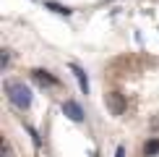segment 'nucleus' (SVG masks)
Masks as SVG:
<instances>
[{
	"label": "nucleus",
	"instance_id": "1",
	"mask_svg": "<svg viewBox=\"0 0 159 157\" xmlns=\"http://www.w3.org/2000/svg\"><path fill=\"white\" fill-rule=\"evenodd\" d=\"M5 94H8V100L16 105L18 110H29L31 107V100H34V97H31V89L26 87L24 81H5Z\"/></svg>",
	"mask_w": 159,
	"mask_h": 157
},
{
	"label": "nucleus",
	"instance_id": "2",
	"mask_svg": "<svg viewBox=\"0 0 159 157\" xmlns=\"http://www.w3.org/2000/svg\"><path fill=\"white\" fill-rule=\"evenodd\" d=\"M104 105H107V110L112 115H123L125 113V97L120 92H110V94L104 97Z\"/></svg>",
	"mask_w": 159,
	"mask_h": 157
},
{
	"label": "nucleus",
	"instance_id": "3",
	"mask_svg": "<svg viewBox=\"0 0 159 157\" xmlns=\"http://www.w3.org/2000/svg\"><path fill=\"white\" fill-rule=\"evenodd\" d=\"M31 78H34L39 87H60V78L52 76L50 71H44V68H34L31 71Z\"/></svg>",
	"mask_w": 159,
	"mask_h": 157
},
{
	"label": "nucleus",
	"instance_id": "4",
	"mask_svg": "<svg viewBox=\"0 0 159 157\" xmlns=\"http://www.w3.org/2000/svg\"><path fill=\"white\" fill-rule=\"evenodd\" d=\"M63 115H68L73 123H81V121H84V107H81L76 100H65V102H63Z\"/></svg>",
	"mask_w": 159,
	"mask_h": 157
},
{
	"label": "nucleus",
	"instance_id": "5",
	"mask_svg": "<svg viewBox=\"0 0 159 157\" xmlns=\"http://www.w3.org/2000/svg\"><path fill=\"white\" fill-rule=\"evenodd\" d=\"M70 74L76 76V81H78V87H81V92H84V94H89V76H86V71L81 68V65L70 63Z\"/></svg>",
	"mask_w": 159,
	"mask_h": 157
},
{
	"label": "nucleus",
	"instance_id": "6",
	"mask_svg": "<svg viewBox=\"0 0 159 157\" xmlns=\"http://www.w3.org/2000/svg\"><path fill=\"white\" fill-rule=\"evenodd\" d=\"M44 8L52 11V13H57V16H70V13H73L68 5H60V3H55V0H47V3H44Z\"/></svg>",
	"mask_w": 159,
	"mask_h": 157
},
{
	"label": "nucleus",
	"instance_id": "7",
	"mask_svg": "<svg viewBox=\"0 0 159 157\" xmlns=\"http://www.w3.org/2000/svg\"><path fill=\"white\" fill-rule=\"evenodd\" d=\"M143 155L151 157V155H159V139H149L143 144Z\"/></svg>",
	"mask_w": 159,
	"mask_h": 157
},
{
	"label": "nucleus",
	"instance_id": "8",
	"mask_svg": "<svg viewBox=\"0 0 159 157\" xmlns=\"http://www.w3.org/2000/svg\"><path fill=\"white\" fill-rule=\"evenodd\" d=\"M8 63H11V55H8V50H3V55H0V68H8Z\"/></svg>",
	"mask_w": 159,
	"mask_h": 157
},
{
	"label": "nucleus",
	"instance_id": "9",
	"mask_svg": "<svg viewBox=\"0 0 159 157\" xmlns=\"http://www.w3.org/2000/svg\"><path fill=\"white\" fill-rule=\"evenodd\" d=\"M26 131H29V134H31V139H34V144H37V147H39V134H37V131H34V128H31V126H29V128H26Z\"/></svg>",
	"mask_w": 159,
	"mask_h": 157
},
{
	"label": "nucleus",
	"instance_id": "10",
	"mask_svg": "<svg viewBox=\"0 0 159 157\" xmlns=\"http://www.w3.org/2000/svg\"><path fill=\"white\" fill-rule=\"evenodd\" d=\"M115 157H125V147H117L115 149Z\"/></svg>",
	"mask_w": 159,
	"mask_h": 157
}]
</instances>
